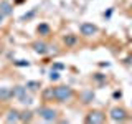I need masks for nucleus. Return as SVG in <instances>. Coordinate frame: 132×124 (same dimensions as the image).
<instances>
[{"label":"nucleus","instance_id":"obj_13","mask_svg":"<svg viewBox=\"0 0 132 124\" xmlns=\"http://www.w3.org/2000/svg\"><path fill=\"white\" fill-rule=\"evenodd\" d=\"M18 101L22 103V104H25V106H27V104L30 106V104H33V96H31V94H28V91H27L22 98H18Z\"/></svg>","mask_w":132,"mask_h":124},{"label":"nucleus","instance_id":"obj_20","mask_svg":"<svg viewBox=\"0 0 132 124\" xmlns=\"http://www.w3.org/2000/svg\"><path fill=\"white\" fill-rule=\"evenodd\" d=\"M15 66H18V68H28V66H30V61H27V60H18V61H15Z\"/></svg>","mask_w":132,"mask_h":124},{"label":"nucleus","instance_id":"obj_9","mask_svg":"<svg viewBox=\"0 0 132 124\" xmlns=\"http://www.w3.org/2000/svg\"><path fill=\"white\" fill-rule=\"evenodd\" d=\"M0 12H2L5 17H10L12 13H13V7L10 5V2L3 0V2H0Z\"/></svg>","mask_w":132,"mask_h":124},{"label":"nucleus","instance_id":"obj_16","mask_svg":"<svg viewBox=\"0 0 132 124\" xmlns=\"http://www.w3.org/2000/svg\"><path fill=\"white\" fill-rule=\"evenodd\" d=\"M81 96H82V103H91L93 98H94V93H93V91H84Z\"/></svg>","mask_w":132,"mask_h":124},{"label":"nucleus","instance_id":"obj_3","mask_svg":"<svg viewBox=\"0 0 132 124\" xmlns=\"http://www.w3.org/2000/svg\"><path fill=\"white\" fill-rule=\"evenodd\" d=\"M109 119L112 122H124V121H127V111L124 107L116 106L109 111Z\"/></svg>","mask_w":132,"mask_h":124},{"label":"nucleus","instance_id":"obj_6","mask_svg":"<svg viewBox=\"0 0 132 124\" xmlns=\"http://www.w3.org/2000/svg\"><path fill=\"white\" fill-rule=\"evenodd\" d=\"M31 47H33V51H35L36 55H41V56H43V55H46V53H48V47H50V45H46L45 41L38 40V41H35Z\"/></svg>","mask_w":132,"mask_h":124},{"label":"nucleus","instance_id":"obj_7","mask_svg":"<svg viewBox=\"0 0 132 124\" xmlns=\"http://www.w3.org/2000/svg\"><path fill=\"white\" fill-rule=\"evenodd\" d=\"M12 98H13V88L0 86V101H8Z\"/></svg>","mask_w":132,"mask_h":124},{"label":"nucleus","instance_id":"obj_23","mask_svg":"<svg viewBox=\"0 0 132 124\" xmlns=\"http://www.w3.org/2000/svg\"><path fill=\"white\" fill-rule=\"evenodd\" d=\"M121 96H122L121 91H114V98H121Z\"/></svg>","mask_w":132,"mask_h":124},{"label":"nucleus","instance_id":"obj_24","mask_svg":"<svg viewBox=\"0 0 132 124\" xmlns=\"http://www.w3.org/2000/svg\"><path fill=\"white\" fill-rule=\"evenodd\" d=\"M3 18H5V15H3V13H2V12H0V23H2V22H3Z\"/></svg>","mask_w":132,"mask_h":124},{"label":"nucleus","instance_id":"obj_2","mask_svg":"<svg viewBox=\"0 0 132 124\" xmlns=\"http://www.w3.org/2000/svg\"><path fill=\"white\" fill-rule=\"evenodd\" d=\"M38 114H40V118L46 122H53V121H56V118H58L56 109H53V107H50V106L38 107Z\"/></svg>","mask_w":132,"mask_h":124},{"label":"nucleus","instance_id":"obj_11","mask_svg":"<svg viewBox=\"0 0 132 124\" xmlns=\"http://www.w3.org/2000/svg\"><path fill=\"white\" fill-rule=\"evenodd\" d=\"M36 30H38V33H40V35H43V36H48V35H50V32H51V28H50V25H48V23H40Z\"/></svg>","mask_w":132,"mask_h":124},{"label":"nucleus","instance_id":"obj_15","mask_svg":"<svg viewBox=\"0 0 132 124\" xmlns=\"http://www.w3.org/2000/svg\"><path fill=\"white\" fill-rule=\"evenodd\" d=\"M25 86H27V89H30V91H36V89H40V83L38 81H27V84H25Z\"/></svg>","mask_w":132,"mask_h":124},{"label":"nucleus","instance_id":"obj_5","mask_svg":"<svg viewBox=\"0 0 132 124\" xmlns=\"http://www.w3.org/2000/svg\"><path fill=\"white\" fill-rule=\"evenodd\" d=\"M79 32L82 36H86V38H89V36H94L97 33V27L94 23H89V22H82L79 25Z\"/></svg>","mask_w":132,"mask_h":124},{"label":"nucleus","instance_id":"obj_8","mask_svg":"<svg viewBox=\"0 0 132 124\" xmlns=\"http://www.w3.org/2000/svg\"><path fill=\"white\" fill-rule=\"evenodd\" d=\"M5 121L7 122H20V113L16 109H10L7 113V116H5Z\"/></svg>","mask_w":132,"mask_h":124},{"label":"nucleus","instance_id":"obj_4","mask_svg":"<svg viewBox=\"0 0 132 124\" xmlns=\"http://www.w3.org/2000/svg\"><path fill=\"white\" fill-rule=\"evenodd\" d=\"M104 121H106V114L99 109L89 111L88 116H86V122L88 124H102Z\"/></svg>","mask_w":132,"mask_h":124},{"label":"nucleus","instance_id":"obj_17","mask_svg":"<svg viewBox=\"0 0 132 124\" xmlns=\"http://www.w3.org/2000/svg\"><path fill=\"white\" fill-rule=\"evenodd\" d=\"M36 12H38V7H35L31 12H28V13L22 15V18H20V20H22V22H25V20H30V18H33V17H35V13H36Z\"/></svg>","mask_w":132,"mask_h":124},{"label":"nucleus","instance_id":"obj_1","mask_svg":"<svg viewBox=\"0 0 132 124\" xmlns=\"http://www.w3.org/2000/svg\"><path fill=\"white\" fill-rule=\"evenodd\" d=\"M53 91H55V99L58 103H66V101H71L74 98L73 88H69V86H66V84L56 86V88H53Z\"/></svg>","mask_w":132,"mask_h":124},{"label":"nucleus","instance_id":"obj_21","mask_svg":"<svg viewBox=\"0 0 132 124\" xmlns=\"http://www.w3.org/2000/svg\"><path fill=\"white\" fill-rule=\"evenodd\" d=\"M63 68H64L63 63H55V65H53V69H63Z\"/></svg>","mask_w":132,"mask_h":124},{"label":"nucleus","instance_id":"obj_12","mask_svg":"<svg viewBox=\"0 0 132 124\" xmlns=\"http://www.w3.org/2000/svg\"><path fill=\"white\" fill-rule=\"evenodd\" d=\"M27 91H28V89H27V86H20V84H18V86H15V88H13V98H16V99L22 98L23 94L27 93Z\"/></svg>","mask_w":132,"mask_h":124},{"label":"nucleus","instance_id":"obj_14","mask_svg":"<svg viewBox=\"0 0 132 124\" xmlns=\"http://www.w3.org/2000/svg\"><path fill=\"white\" fill-rule=\"evenodd\" d=\"M33 113L31 111H23V113H20V121H23V122H30L31 121V116Z\"/></svg>","mask_w":132,"mask_h":124},{"label":"nucleus","instance_id":"obj_22","mask_svg":"<svg viewBox=\"0 0 132 124\" xmlns=\"http://www.w3.org/2000/svg\"><path fill=\"white\" fill-rule=\"evenodd\" d=\"M94 78H96L97 81H104V80H106V76H102L101 73H97V74H96V76H94Z\"/></svg>","mask_w":132,"mask_h":124},{"label":"nucleus","instance_id":"obj_19","mask_svg":"<svg viewBox=\"0 0 132 124\" xmlns=\"http://www.w3.org/2000/svg\"><path fill=\"white\" fill-rule=\"evenodd\" d=\"M48 78H50V81H58V80H60V73H58V69H51Z\"/></svg>","mask_w":132,"mask_h":124},{"label":"nucleus","instance_id":"obj_18","mask_svg":"<svg viewBox=\"0 0 132 124\" xmlns=\"http://www.w3.org/2000/svg\"><path fill=\"white\" fill-rule=\"evenodd\" d=\"M43 98L45 99H55V91H53V88H48L43 91Z\"/></svg>","mask_w":132,"mask_h":124},{"label":"nucleus","instance_id":"obj_10","mask_svg":"<svg viewBox=\"0 0 132 124\" xmlns=\"http://www.w3.org/2000/svg\"><path fill=\"white\" fill-rule=\"evenodd\" d=\"M63 41H64V45L66 47H74L76 45V41H78V36L76 35H64V38H63Z\"/></svg>","mask_w":132,"mask_h":124}]
</instances>
